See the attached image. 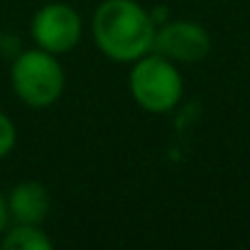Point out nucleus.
<instances>
[{
	"label": "nucleus",
	"mask_w": 250,
	"mask_h": 250,
	"mask_svg": "<svg viewBox=\"0 0 250 250\" xmlns=\"http://www.w3.org/2000/svg\"><path fill=\"white\" fill-rule=\"evenodd\" d=\"M157 20L138 0H103L93 10L91 35L98 52L115 64H133L155 47Z\"/></svg>",
	"instance_id": "f257e3e1"
},
{
	"label": "nucleus",
	"mask_w": 250,
	"mask_h": 250,
	"mask_svg": "<svg viewBox=\"0 0 250 250\" xmlns=\"http://www.w3.org/2000/svg\"><path fill=\"white\" fill-rule=\"evenodd\" d=\"M10 86L13 93L30 108L54 105L66 86V74L57 54L32 47L20 52L10 64Z\"/></svg>",
	"instance_id": "f03ea898"
},
{
	"label": "nucleus",
	"mask_w": 250,
	"mask_h": 250,
	"mask_svg": "<svg viewBox=\"0 0 250 250\" xmlns=\"http://www.w3.org/2000/svg\"><path fill=\"white\" fill-rule=\"evenodd\" d=\"M128 88L143 110L169 113L184 96V79L179 74V64L157 52H150L130 64Z\"/></svg>",
	"instance_id": "7ed1b4c3"
},
{
	"label": "nucleus",
	"mask_w": 250,
	"mask_h": 250,
	"mask_svg": "<svg viewBox=\"0 0 250 250\" xmlns=\"http://www.w3.org/2000/svg\"><path fill=\"white\" fill-rule=\"evenodd\" d=\"M30 35L35 47L62 57L79 47L83 37V22L79 10L69 3H47L32 15Z\"/></svg>",
	"instance_id": "20e7f679"
},
{
	"label": "nucleus",
	"mask_w": 250,
	"mask_h": 250,
	"mask_svg": "<svg viewBox=\"0 0 250 250\" xmlns=\"http://www.w3.org/2000/svg\"><path fill=\"white\" fill-rule=\"evenodd\" d=\"M152 52L172 59L174 64H196L208 57L211 35L204 25L194 20H172L157 25Z\"/></svg>",
	"instance_id": "39448f33"
},
{
	"label": "nucleus",
	"mask_w": 250,
	"mask_h": 250,
	"mask_svg": "<svg viewBox=\"0 0 250 250\" xmlns=\"http://www.w3.org/2000/svg\"><path fill=\"white\" fill-rule=\"evenodd\" d=\"M5 199H8V211H10V221L13 223L42 226L44 218L49 216V208H52V199H49L47 187L35 182V179L18 182L8 191Z\"/></svg>",
	"instance_id": "423d86ee"
},
{
	"label": "nucleus",
	"mask_w": 250,
	"mask_h": 250,
	"mask_svg": "<svg viewBox=\"0 0 250 250\" xmlns=\"http://www.w3.org/2000/svg\"><path fill=\"white\" fill-rule=\"evenodd\" d=\"M0 245L5 250H52V238L35 223H10L0 235Z\"/></svg>",
	"instance_id": "0eeeda50"
},
{
	"label": "nucleus",
	"mask_w": 250,
	"mask_h": 250,
	"mask_svg": "<svg viewBox=\"0 0 250 250\" xmlns=\"http://www.w3.org/2000/svg\"><path fill=\"white\" fill-rule=\"evenodd\" d=\"M15 145H18V128L13 118L5 110H0V160H5L15 150Z\"/></svg>",
	"instance_id": "6e6552de"
},
{
	"label": "nucleus",
	"mask_w": 250,
	"mask_h": 250,
	"mask_svg": "<svg viewBox=\"0 0 250 250\" xmlns=\"http://www.w3.org/2000/svg\"><path fill=\"white\" fill-rule=\"evenodd\" d=\"M10 223H13V221H10V211H8V199L0 194V235L8 230Z\"/></svg>",
	"instance_id": "1a4fd4ad"
}]
</instances>
